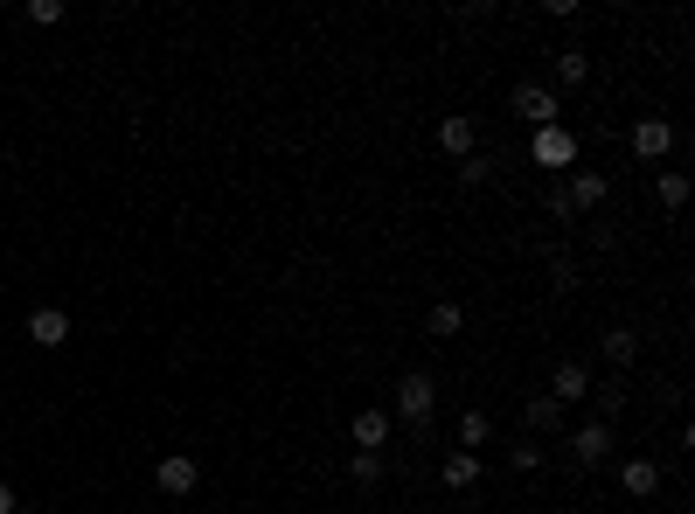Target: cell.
I'll use <instances>...</instances> for the list:
<instances>
[{
  "label": "cell",
  "mask_w": 695,
  "mask_h": 514,
  "mask_svg": "<svg viewBox=\"0 0 695 514\" xmlns=\"http://www.w3.org/2000/svg\"><path fill=\"white\" fill-rule=\"evenodd\" d=\"M522 417H529V431H543V438L563 431V403H550V396H529V410H522Z\"/></svg>",
  "instance_id": "obj_14"
},
{
  "label": "cell",
  "mask_w": 695,
  "mask_h": 514,
  "mask_svg": "<svg viewBox=\"0 0 695 514\" xmlns=\"http://www.w3.org/2000/svg\"><path fill=\"white\" fill-rule=\"evenodd\" d=\"M529 153H536V167H570V160H577V139H570L563 126H543L536 139H529Z\"/></svg>",
  "instance_id": "obj_7"
},
{
  "label": "cell",
  "mask_w": 695,
  "mask_h": 514,
  "mask_svg": "<svg viewBox=\"0 0 695 514\" xmlns=\"http://www.w3.org/2000/svg\"><path fill=\"white\" fill-rule=\"evenodd\" d=\"M570 459L577 466H605L612 459V424H577L570 431Z\"/></svg>",
  "instance_id": "obj_3"
},
{
  "label": "cell",
  "mask_w": 695,
  "mask_h": 514,
  "mask_svg": "<svg viewBox=\"0 0 695 514\" xmlns=\"http://www.w3.org/2000/svg\"><path fill=\"white\" fill-rule=\"evenodd\" d=\"M431 403H438V383H431V376H404V383H397V417L431 424Z\"/></svg>",
  "instance_id": "obj_2"
},
{
  "label": "cell",
  "mask_w": 695,
  "mask_h": 514,
  "mask_svg": "<svg viewBox=\"0 0 695 514\" xmlns=\"http://www.w3.org/2000/svg\"><path fill=\"white\" fill-rule=\"evenodd\" d=\"M543 396H550V403H584V396H591V369H584V362H556Z\"/></svg>",
  "instance_id": "obj_5"
},
{
  "label": "cell",
  "mask_w": 695,
  "mask_h": 514,
  "mask_svg": "<svg viewBox=\"0 0 695 514\" xmlns=\"http://www.w3.org/2000/svg\"><path fill=\"white\" fill-rule=\"evenodd\" d=\"M591 396H598V424L626 410V389H619V383H598V389H591Z\"/></svg>",
  "instance_id": "obj_18"
},
{
  "label": "cell",
  "mask_w": 695,
  "mask_h": 514,
  "mask_svg": "<svg viewBox=\"0 0 695 514\" xmlns=\"http://www.w3.org/2000/svg\"><path fill=\"white\" fill-rule=\"evenodd\" d=\"M348 473H355L362 487H369V480H383V452H355V459H348Z\"/></svg>",
  "instance_id": "obj_21"
},
{
  "label": "cell",
  "mask_w": 695,
  "mask_h": 514,
  "mask_svg": "<svg viewBox=\"0 0 695 514\" xmlns=\"http://www.w3.org/2000/svg\"><path fill=\"white\" fill-rule=\"evenodd\" d=\"M619 487H626L633 501H647V494L661 487V466H654V459H626V466H619Z\"/></svg>",
  "instance_id": "obj_12"
},
{
  "label": "cell",
  "mask_w": 695,
  "mask_h": 514,
  "mask_svg": "<svg viewBox=\"0 0 695 514\" xmlns=\"http://www.w3.org/2000/svg\"><path fill=\"white\" fill-rule=\"evenodd\" d=\"M473 139H480V126H473L466 112L438 119V153H452V160H473Z\"/></svg>",
  "instance_id": "obj_8"
},
{
  "label": "cell",
  "mask_w": 695,
  "mask_h": 514,
  "mask_svg": "<svg viewBox=\"0 0 695 514\" xmlns=\"http://www.w3.org/2000/svg\"><path fill=\"white\" fill-rule=\"evenodd\" d=\"M543 209H550V223H577V209H570V195H563V188L543 195Z\"/></svg>",
  "instance_id": "obj_22"
},
{
  "label": "cell",
  "mask_w": 695,
  "mask_h": 514,
  "mask_svg": "<svg viewBox=\"0 0 695 514\" xmlns=\"http://www.w3.org/2000/svg\"><path fill=\"white\" fill-rule=\"evenodd\" d=\"M0 167H7V160H0Z\"/></svg>",
  "instance_id": "obj_26"
},
{
  "label": "cell",
  "mask_w": 695,
  "mask_h": 514,
  "mask_svg": "<svg viewBox=\"0 0 695 514\" xmlns=\"http://www.w3.org/2000/svg\"><path fill=\"white\" fill-rule=\"evenodd\" d=\"M21 14H28V21H35V28H56V21H63V0H28V7H21Z\"/></svg>",
  "instance_id": "obj_19"
},
{
  "label": "cell",
  "mask_w": 695,
  "mask_h": 514,
  "mask_svg": "<svg viewBox=\"0 0 695 514\" xmlns=\"http://www.w3.org/2000/svg\"><path fill=\"white\" fill-rule=\"evenodd\" d=\"M459 445H466V452H473V445H487V417H480V410H466V417H459Z\"/></svg>",
  "instance_id": "obj_20"
},
{
  "label": "cell",
  "mask_w": 695,
  "mask_h": 514,
  "mask_svg": "<svg viewBox=\"0 0 695 514\" xmlns=\"http://www.w3.org/2000/svg\"><path fill=\"white\" fill-rule=\"evenodd\" d=\"M556 77H563V84H584V77H591V56H584V49H563V56H556Z\"/></svg>",
  "instance_id": "obj_17"
},
{
  "label": "cell",
  "mask_w": 695,
  "mask_h": 514,
  "mask_svg": "<svg viewBox=\"0 0 695 514\" xmlns=\"http://www.w3.org/2000/svg\"><path fill=\"white\" fill-rule=\"evenodd\" d=\"M661 202L682 209V202H689V181H682V174H661Z\"/></svg>",
  "instance_id": "obj_23"
},
{
  "label": "cell",
  "mask_w": 695,
  "mask_h": 514,
  "mask_svg": "<svg viewBox=\"0 0 695 514\" xmlns=\"http://www.w3.org/2000/svg\"><path fill=\"white\" fill-rule=\"evenodd\" d=\"M668 146H675V126H668V119H640V126H633V153H640V160H661Z\"/></svg>",
  "instance_id": "obj_9"
},
{
  "label": "cell",
  "mask_w": 695,
  "mask_h": 514,
  "mask_svg": "<svg viewBox=\"0 0 695 514\" xmlns=\"http://www.w3.org/2000/svg\"><path fill=\"white\" fill-rule=\"evenodd\" d=\"M459 327H466V313H459V306H452V299H438V306H431V313H424V334H438V341H452V334H459Z\"/></svg>",
  "instance_id": "obj_13"
},
{
  "label": "cell",
  "mask_w": 695,
  "mask_h": 514,
  "mask_svg": "<svg viewBox=\"0 0 695 514\" xmlns=\"http://www.w3.org/2000/svg\"><path fill=\"white\" fill-rule=\"evenodd\" d=\"M473 473H480V452H452L445 459V487H473Z\"/></svg>",
  "instance_id": "obj_16"
},
{
  "label": "cell",
  "mask_w": 695,
  "mask_h": 514,
  "mask_svg": "<svg viewBox=\"0 0 695 514\" xmlns=\"http://www.w3.org/2000/svg\"><path fill=\"white\" fill-rule=\"evenodd\" d=\"M14 508H21V501H14V487L0 480V514H14Z\"/></svg>",
  "instance_id": "obj_25"
},
{
  "label": "cell",
  "mask_w": 695,
  "mask_h": 514,
  "mask_svg": "<svg viewBox=\"0 0 695 514\" xmlns=\"http://www.w3.org/2000/svg\"><path fill=\"white\" fill-rule=\"evenodd\" d=\"M508 459H515V466H522V473H536V466H543V445H515V452H508Z\"/></svg>",
  "instance_id": "obj_24"
},
{
  "label": "cell",
  "mask_w": 695,
  "mask_h": 514,
  "mask_svg": "<svg viewBox=\"0 0 695 514\" xmlns=\"http://www.w3.org/2000/svg\"><path fill=\"white\" fill-rule=\"evenodd\" d=\"M605 188H612V181H605V174H591V167H577V174H570V188H563V195H570V209H598V202H605Z\"/></svg>",
  "instance_id": "obj_11"
},
{
  "label": "cell",
  "mask_w": 695,
  "mask_h": 514,
  "mask_svg": "<svg viewBox=\"0 0 695 514\" xmlns=\"http://www.w3.org/2000/svg\"><path fill=\"white\" fill-rule=\"evenodd\" d=\"M28 341H35V348H63V341H70V313H63V306H35V313H28Z\"/></svg>",
  "instance_id": "obj_6"
},
{
  "label": "cell",
  "mask_w": 695,
  "mask_h": 514,
  "mask_svg": "<svg viewBox=\"0 0 695 514\" xmlns=\"http://www.w3.org/2000/svg\"><path fill=\"white\" fill-rule=\"evenodd\" d=\"M515 119H529V126L543 132L563 119V105H556V91H543V84H515Z\"/></svg>",
  "instance_id": "obj_1"
},
{
  "label": "cell",
  "mask_w": 695,
  "mask_h": 514,
  "mask_svg": "<svg viewBox=\"0 0 695 514\" xmlns=\"http://www.w3.org/2000/svg\"><path fill=\"white\" fill-rule=\"evenodd\" d=\"M195 480H202V473H195V459H188V452H167V459L153 466V487H160V494H174V501H181V494H195Z\"/></svg>",
  "instance_id": "obj_4"
},
{
  "label": "cell",
  "mask_w": 695,
  "mask_h": 514,
  "mask_svg": "<svg viewBox=\"0 0 695 514\" xmlns=\"http://www.w3.org/2000/svg\"><path fill=\"white\" fill-rule=\"evenodd\" d=\"M348 431H355V452H383L390 445V410H362Z\"/></svg>",
  "instance_id": "obj_10"
},
{
  "label": "cell",
  "mask_w": 695,
  "mask_h": 514,
  "mask_svg": "<svg viewBox=\"0 0 695 514\" xmlns=\"http://www.w3.org/2000/svg\"><path fill=\"white\" fill-rule=\"evenodd\" d=\"M633 355H640V334H633V327H612V334H605V362H612V369H626Z\"/></svg>",
  "instance_id": "obj_15"
}]
</instances>
